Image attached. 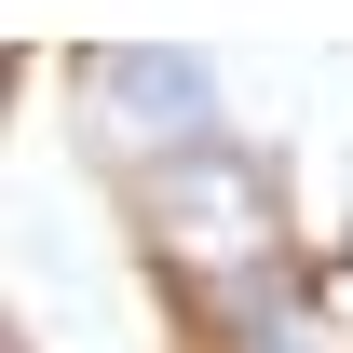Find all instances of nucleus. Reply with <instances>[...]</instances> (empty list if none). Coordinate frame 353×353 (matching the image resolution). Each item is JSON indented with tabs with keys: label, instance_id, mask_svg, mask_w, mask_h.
Listing matches in <instances>:
<instances>
[{
	"label": "nucleus",
	"instance_id": "nucleus-1",
	"mask_svg": "<svg viewBox=\"0 0 353 353\" xmlns=\"http://www.w3.org/2000/svg\"><path fill=\"white\" fill-rule=\"evenodd\" d=\"M150 245H163L176 272H190V299L218 312L231 285H259V272H285V218H272V176L245 163V150H190V163L150 176Z\"/></svg>",
	"mask_w": 353,
	"mask_h": 353
},
{
	"label": "nucleus",
	"instance_id": "nucleus-2",
	"mask_svg": "<svg viewBox=\"0 0 353 353\" xmlns=\"http://www.w3.org/2000/svg\"><path fill=\"white\" fill-rule=\"evenodd\" d=\"M82 123L95 150H123V163H190V150H218V82H204V54H163V41H123L82 68Z\"/></svg>",
	"mask_w": 353,
	"mask_h": 353
}]
</instances>
